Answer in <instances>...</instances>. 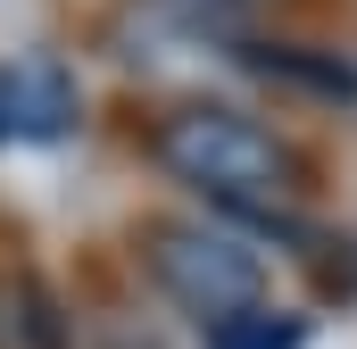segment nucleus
<instances>
[{"label": "nucleus", "mask_w": 357, "mask_h": 349, "mask_svg": "<svg viewBox=\"0 0 357 349\" xmlns=\"http://www.w3.org/2000/svg\"><path fill=\"white\" fill-rule=\"evenodd\" d=\"M150 167L199 191L216 216L250 225V233H299V200H307V150L291 133H274L266 117L225 108V100H183L150 125Z\"/></svg>", "instance_id": "f257e3e1"}, {"label": "nucleus", "mask_w": 357, "mask_h": 349, "mask_svg": "<svg viewBox=\"0 0 357 349\" xmlns=\"http://www.w3.org/2000/svg\"><path fill=\"white\" fill-rule=\"evenodd\" d=\"M241 67L250 75H266L282 91H316V100H333V108H357V67L341 50H307V42H250L241 34Z\"/></svg>", "instance_id": "20e7f679"}, {"label": "nucleus", "mask_w": 357, "mask_h": 349, "mask_svg": "<svg viewBox=\"0 0 357 349\" xmlns=\"http://www.w3.org/2000/svg\"><path fill=\"white\" fill-rule=\"evenodd\" d=\"M150 8H167L175 25H199V34H233V42H241V34L266 17L274 0H150Z\"/></svg>", "instance_id": "423d86ee"}, {"label": "nucleus", "mask_w": 357, "mask_h": 349, "mask_svg": "<svg viewBox=\"0 0 357 349\" xmlns=\"http://www.w3.org/2000/svg\"><path fill=\"white\" fill-rule=\"evenodd\" d=\"M142 266H150V283H158V299L191 316L199 333L208 325H225L233 308H250V299H266V258L250 250V233L233 225V216H158L150 233H142Z\"/></svg>", "instance_id": "f03ea898"}, {"label": "nucleus", "mask_w": 357, "mask_h": 349, "mask_svg": "<svg viewBox=\"0 0 357 349\" xmlns=\"http://www.w3.org/2000/svg\"><path fill=\"white\" fill-rule=\"evenodd\" d=\"M8 117H17V142H67V133L84 125V84H75V67H59V59L8 67Z\"/></svg>", "instance_id": "7ed1b4c3"}, {"label": "nucleus", "mask_w": 357, "mask_h": 349, "mask_svg": "<svg viewBox=\"0 0 357 349\" xmlns=\"http://www.w3.org/2000/svg\"><path fill=\"white\" fill-rule=\"evenodd\" d=\"M208 349H307V316L274 308V299H250L225 325H208Z\"/></svg>", "instance_id": "39448f33"}, {"label": "nucleus", "mask_w": 357, "mask_h": 349, "mask_svg": "<svg viewBox=\"0 0 357 349\" xmlns=\"http://www.w3.org/2000/svg\"><path fill=\"white\" fill-rule=\"evenodd\" d=\"M0 142H17V117H8V67H0Z\"/></svg>", "instance_id": "0eeeda50"}]
</instances>
